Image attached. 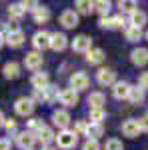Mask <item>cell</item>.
Returning a JSON list of instances; mask_svg holds the SVG:
<instances>
[{
    "label": "cell",
    "mask_w": 148,
    "mask_h": 150,
    "mask_svg": "<svg viewBox=\"0 0 148 150\" xmlns=\"http://www.w3.org/2000/svg\"><path fill=\"white\" fill-rule=\"evenodd\" d=\"M56 146L58 148H62V150H72L76 144H78V136H76V132L74 130H60L56 134Z\"/></svg>",
    "instance_id": "1"
},
{
    "label": "cell",
    "mask_w": 148,
    "mask_h": 150,
    "mask_svg": "<svg viewBox=\"0 0 148 150\" xmlns=\"http://www.w3.org/2000/svg\"><path fill=\"white\" fill-rule=\"evenodd\" d=\"M58 86H54V84H50V86H46L44 90H34V96H32V100L34 102H44V104H50L54 102V100H58Z\"/></svg>",
    "instance_id": "2"
},
{
    "label": "cell",
    "mask_w": 148,
    "mask_h": 150,
    "mask_svg": "<svg viewBox=\"0 0 148 150\" xmlns=\"http://www.w3.org/2000/svg\"><path fill=\"white\" fill-rule=\"evenodd\" d=\"M34 108H36V102L32 100V96H20L14 102V112L18 116H32Z\"/></svg>",
    "instance_id": "3"
},
{
    "label": "cell",
    "mask_w": 148,
    "mask_h": 150,
    "mask_svg": "<svg viewBox=\"0 0 148 150\" xmlns=\"http://www.w3.org/2000/svg\"><path fill=\"white\" fill-rule=\"evenodd\" d=\"M70 122H72V116H70V112L66 108H58V110L52 112V126H56L58 132L60 130H68Z\"/></svg>",
    "instance_id": "4"
},
{
    "label": "cell",
    "mask_w": 148,
    "mask_h": 150,
    "mask_svg": "<svg viewBox=\"0 0 148 150\" xmlns=\"http://www.w3.org/2000/svg\"><path fill=\"white\" fill-rule=\"evenodd\" d=\"M70 88L72 90H76V92H82V90H86L88 86H90V78H88V74L86 72H74V74H70Z\"/></svg>",
    "instance_id": "5"
},
{
    "label": "cell",
    "mask_w": 148,
    "mask_h": 150,
    "mask_svg": "<svg viewBox=\"0 0 148 150\" xmlns=\"http://www.w3.org/2000/svg\"><path fill=\"white\" fill-rule=\"evenodd\" d=\"M58 22L62 24L66 30H72V28H76L80 24V16L76 10H72V8H66V10L60 12V18H58Z\"/></svg>",
    "instance_id": "6"
},
{
    "label": "cell",
    "mask_w": 148,
    "mask_h": 150,
    "mask_svg": "<svg viewBox=\"0 0 148 150\" xmlns=\"http://www.w3.org/2000/svg\"><path fill=\"white\" fill-rule=\"evenodd\" d=\"M58 100H60V104H64L66 108H74V106H78L80 102V96L76 90H72V88H62L60 92H58Z\"/></svg>",
    "instance_id": "7"
},
{
    "label": "cell",
    "mask_w": 148,
    "mask_h": 150,
    "mask_svg": "<svg viewBox=\"0 0 148 150\" xmlns=\"http://www.w3.org/2000/svg\"><path fill=\"white\" fill-rule=\"evenodd\" d=\"M50 32L48 30H38V32H34L32 34V46H34L36 52H42V50H46V48H50Z\"/></svg>",
    "instance_id": "8"
},
{
    "label": "cell",
    "mask_w": 148,
    "mask_h": 150,
    "mask_svg": "<svg viewBox=\"0 0 148 150\" xmlns=\"http://www.w3.org/2000/svg\"><path fill=\"white\" fill-rule=\"evenodd\" d=\"M72 50H74V52H80V54L90 52V50H92V38L88 34L74 36V40H72Z\"/></svg>",
    "instance_id": "9"
},
{
    "label": "cell",
    "mask_w": 148,
    "mask_h": 150,
    "mask_svg": "<svg viewBox=\"0 0 148 150\" xmlns=\"http://www.w3.org/2000/svg\"><path fill=\"white\" fill-rule=\"evenodd\" d=\"M14 140H16V146L20 150H30L32 144H34V140H36V134L28 132V130H22V132L14 134Z\"/></svg>",
    "instance_id": "10"
},
{
    "label": "cell",
    "mask_w": 148,
    "mask_h": 150,
    "mask_svg": "<svg viewBox=\"0 0 148 150\" xmlns=\"http://www.w3.org/2000/svg\"><path fill=\"white\" fill-rule=\"evenodd\" d=\"M42 62H44L42 52H36V50L26 52V56H24V66H26L28 70H34V72L42 68Z\"/></svg>",
    "instance_id": "11"
},
{
    "label": "cell",
    "mask_w": 148,
    "mask_h": 150,
    "mask_svg": "<svg viewBox=\"0 0 148 150\" xmlns=\"http://www.w3.org/2000/svg\"><path fill=\"white\" fill-rule=\"evenodd\" d=\"M96 80L100 86H114L116 84V70L114 68H100L96 72Z\"/></svg>",
    "instance_id": "12"
},
{
    "label": "cell",
    "mask_w": 148,
    "mask_h": 150,
    "mask_svg": "<svg viewBox=\"0 0 148 150\" xmlns=\"http://www.w3.org/2000/svg\"><path fill=\"white\" fill-rule=\"evenodd\" d=\"M66 46H68V36L64 32H52V36H50V50L62 52V50H66Z\"/></svg>",
    "instance_id": "13"
},
{
    "label": "cell",
    "mask_w": 148,
    "mask_h": 150,
    "mask_svg": "<svg viewBox=\"0 0 148 150\" xmlns=\"http://www.w3.org/2000/svg\"><path fill=\"white\" fill-rule=\"evenodd\" d=\"M130 88H132V84L126 80H116V84L112 86V94L116 100H128V94H130Z\"/></svg>",
    "instance_id": "14"
},
{
    "label": "cell",
    "mask_w": 148,
    "mask_h": 150,
    "mask_svg": "<svg viewBox=\"0 0 148 150\" xmlns=\"http://www.w3.org/2000/svg\"><path fill=\"white\" fill-rule=\"evenodd\" d=\"M142 130H140V124H138L136 118H128L122 122V134L128 136V138H136L138 134H140Z\"/></svg>",
    "instance_id": "15"
},
{
    "label": "cell",
    "mask_w": 148,
    "mask_h": 150,
    "mask_svg": "<svg viewBox=\"0 0 148 150\" xmlns=\"http://www.w3.org/2000/svg\"><path fill=\"white\" fill-rule=\"evenodd\" d=\"M130 60H132L134 66H146L148 64V48H142V46L134 48L130 52Z\"/></svg>",
    "instance_id": "16"
},
{
    "label": "cell",
    "mask_w": 148,
    "mask_h": 150,
    "mask_svg": "<svg viewBox=\"0 0 148 150\" xmlns=\"http://www.w3.org/2000/svg\"><path fill=\"white\" fill-rule=\"evenodd\" d=\"M30 84L34 90H44L46 86H50V76L48 72H34V76L30 78Z\"/></svg>",
    "instance_id": "17"
},
{
    "label": "cell",
    "mask_w": 148,
    "mask_h": 150,
    "mask_svg": "<svg viewBox=\"0 0 148 150\" xmlns=\"http://www.w3.org/2000/svg\"><path fill=\"white\" fill-rule=\"evenodd\" d=\"M2 74H4L6 80H14V78H18V76H20V64H18L16 60L6 62V64L2 66Z\"/></svg>",
    "instance_id": "18"
},
{
    "label": "cell",
    "mask_w": 148,
    "mask_h": 150,
    "mask_svg": "<svg viewBox=\"0 0 148 150\" xmlns=\"http://www.w3.org/2000/svg\"><path fill=\"white\" fill-rule=\"evenodd\" d=\"M104 60H106V54H104L102 48H92L90 52H86V62L90 66H98V64H102Z\"/></svg>",
    "instance_id": "19"
},
{
    "label": "cell",
    "mask_w": 148,
    "mask_h": 150,
    "mask_svg": "<svg viewBox=\"0 0 148 150\" xmlns=\"http://www.w3.org/2000/svg\"><path fill=\"white\" fill-rule=\"evenodd\" d=\"M36 138L42 140V144L44 146H50V142H54L56 140V134H54V130H52V126H42L38 132H36Z\"/></svg>",
    "instance_id": "20"
},
{
    "label": "cell",
    "mask_w": 148,
    "mask_h": 150,
    "mask_svg": "<svg viewBox=\"0 0 148 150\" xmlns=\"http://www.w3.org/2000/svg\"><path fill=\"white\" fill-rule=\"evenodd\" d=\"M32 18H34L36 24H46L50 18H52V14H50V8H46V6H38L34 12H32Z\"/></svg>",
    "instance_id": "21"
},
{
    "label": "cell",
    "mask_w": 148,
    "mask_h": 150,
    "mask_svg": "<svg viewBox=\"0 0 148 150\" xmlns=\"http://www.w3.org/2000/svg\"><path fill=\"white\" fill-rule=\"evenodd\" d=\"M24 40H26V36H24L22 30H20V32H10V34H6V44L10 48H20L24 44Z\"/></svg>",
    "instance_id": "22"
},
{
    "label": "cell",
    "mask_w": 148,
    "mask_h": 150,
    "mask_svg": "<svg viewBox=\"0 0 148 150\" xmlns=\"http://www.w3.org/2000/svg\"><path fill=\"white\" fill-rule=\"evenodd\" d=\"M74 10L78 12V16H90L92 12H94V2L90 0H78L76 4H74Z\"/></svg>",
    "instance_id": "23"
},
{
    "label": "cell",
    "mask_w": 148,
    "mask_h": 150,
    "mask_svg": "<svg viewBox=\"0 0 148 150\" xmlns=\"http://www.w3.org/2000/svg\"><path fill=\"white\" fill-rule=\"evenodd\" d=\"M144 96H146V92L140 86H132L130 88V94H128V100H130V104H134V106H140V104L144 102Z\"/></svg>",
    "instance_id": "24"
},
{
    "label": "cell",
    "mask_w": 148,
    "mask_h": 150,
    "mask_svg": "<svg viewBox=\"0 0 148 150\" xmlns=\"http://www.w3.org/2000/svg\"><path fill=\"white\" fill-rule=\"evenodd\" d=\"M146 22H148L146 12L136 10V12H132V14H130V26H134V28H140V30H142V26H144Z\"/></svg>",
    "instance_id": "25"
},
{
    "label": "cell",
    "mask_w": 148,
    "mask_h": 150,
    "mask_svg": "<svg viewBox=\"0 0 148 150\" xmlns=\"http://www.w3.org/2000/svg\"><path fill=\"white\" fill-rule=\"evenodd\" d=\"M88 104H90V108H104V104H106V96L102 92H90L88 94Z\"/></svg>",
    "instance_id": "26"
},
{
    "label": "cell",
    "mask_w": 148,
    "mask_h": 150,
    "mask_svg": "<svg viewBox=\"0 0 148 150\" xmlns=\"http://www.w3.org/2000/svg\"><path fill=\"white\" fill-rule=\"evenodd\" d=\"M110 8H112V2H110V0H96V2H94V12H98L100 18L108 16Z\"/></svg>",
    "instance_id": "27"
},
{
    "label": "cell",
    "mask_w": 148,
    "mask_h": 150,
    "mask_svg": "<svg viewBox=\"0 0 148 150\" xmlns=\"http://www.w3.org/2000/svg\"><path fill=\"white\" fill-rule=\"evenodd\" d=\"M116 6H118L120 14H132V12L138 10V4L134 2V0H120Z\"/></svg>",
    "instance_id": "28"
},
{
    "label": "cell",
    "mask_w": 148,
    "mask_h": 150,
    "mask_svg": "<svg viewBox=\"0 0 148 150\" xmlns=\"http://www.w3.org/2000/svg\"><path fill=\"white\" fill-rule=\"evenodd\" d=\"M26 12L22 10V6H20V2H14V4H10L8 6V16H10L12 22H18L20 18H22Z\"/></svg>",
    "instance_id": "29"
},
{
    "label": "cell",
    "mask_w": 148,
    "mask_h": 150,
    "mask_svg": "<svg viewBox=\"0 0 148 150\" xmlns=\"http://www.w3.org/2000/svg\"><path fill=\"white\" fill-rule=\"evenodd\" d=\"M86 136L90 140H98L100 136H104V126L102 124H88V130H86Z\"/></svg>",
    "instance_id": "30"
},
{
    "label": "cell",
    "mask_w": 148,
    "mask_h": 150,
    "mask_svg": "<svg viewBox=\"0 0 148 150\" xmlns=\"http://www.w3.org/2000/svg\"><path fill=\"white\" fill-rule=\"evenodd\" d=\"M124 36H126V40H128V42H138L144 34H142V30H140V28L126 26V28H124Z\"/></svg>",
    "instance_id": "31"
},
{
    "label": "cell",
    "mask_w": 148,
    "mask_h": 150,
    "mask_svg": "<svg viewBox=\"0 0 148 150\" xmlns=\"http://www.w3.org/2000/svg\"><path fill=\"white\" fill-rule=\"evenodd\" d=\"M106 118V110L104 108H90V122L92 124H102Z\"/></svg>",
    "instance_id": "32"
},
{
    "label": "cell",
    "mask_w": 148,
    "mask_h": 150,
    "mask_svg": "<svg viewBox=\"0 0 148 150\" xmlns=\"http://www.w3.org/2000/svg\"><path fill=\"white\" fill-rule=\"evenodd\" d=\"M26 130H28V132H32V134H36V132H38V130H40V128L44 126V122H42V118H30V120H28V122H26Z\"/></svg>",
    "instance_id": "33"
},
{
    "label": "cell",
    "mask_w": 148,
    "mask_h": 150,
    "mask_svg": "<svg viewBox=\"0 0 148 150\" xmlns=\"http://www.w3.org/2000/svg\"><path fill=\"white\" fill-rule=\"evenodd\" d=\"M88 124H90V122H86V120H76V122H74V132H76V136H86Z\"/></svg>",
    "instance_id": "34"
},
{
    "label": "cell",
    "mask_w": 148,
    "mask_h": 150,
    "mask_svg": "<svg viewBox=\"0 0 148 150\" xmlns=\"http://www.w3.org/2000/svg\"><path fill=\"white\" fill-rule=\"evenodd\" d=\"M104 150H124V144H122L118 138H110V140H106Z\"/></svg>",
    "instance_id": "35"
},
{
    "label": "cell",
    "mask_w": 148,
    "mask_h": 150,
    "mask_svg": "<svg viewBox=\"0 0 148 150\" xmlns=\"http://www.w3.org/2000/svg\"><path fill=\"white\" fill-rule=\"evenodd\" d=\"M4 130H6L8 134H16V130H18V120H14V118H6V122H4Z\"/></svg>",
    "instance_id": "36"
},
{
    "label": "cell",
    "mask_w": 148,
    "mask_h": 150,
    "mask_svg": "<svg viewBox=\"0 0 148 150\" xmlns=\"http://www.w3.org/2000/svg\"><path fill=\"white\" fill-rule=\"evenodd\" d=\"M122 26H124V16H122V14L110 18V30H118V28H122Z\"/></svg>",
    "instance_id": "37"
},
{
    "label": "cell",
    "mask_w": 148,
    "mask_h": 150,
    "mask_svg": "<svg viewBox=\"0 0 148 150\" xmlns=\"http://www.w3.org/2000/svg\"><path fill=\"white\" fill-rule=\"evenodd\" d=\"M20 6H22V10H24V12H26V10L34 12L36 8H38V6H40V4H38V2H36V0H22V2H20Z\"/></svg>",
    "instance_id": "38"
},
{
    "label": "cell",
    "mask_w": 148,
    "mask_h": 150,
    "mask_svg": "<svg viewBox=\"0 0 148 150\" xmlns=\"http://www.w3.org/2000/svg\"><path fill=\"white\" fill-rule=\"evenodd\" d=\"M82 150H100V144H98V140L86 138V140H84V144H82Z\"/></svg>",
    "instance_id": "39"
},
{
    "label": "cell",
    "mask_w": 148,
    "mask_h": 150,
    "mask_svg": "<svg viewBox=\"0 0 148 150\" xmlns=\"http://www.w3.org/2000/svg\"><path fill=\"white\" fill-rule=\"evenodd\" d=\"M138 86H140L144 92L148 90V72H142V74H140V78H138Z\"/></svg>",
    "instance_id": "40"
},
{
    "label": "cell",
    "mask_w": 148,
    "mask_h": 150,
    "mask_svg": "<svg viewBox=\"0 0 148 150\" xmlns=\"http://www.w3.org/2000/svg\"><path fill=\"white\" fill-rule=\"evenodd\" d=\"M138 124H140V130L142 132H148V112L142 118H138Z\"/></svg>",
    "instance_id": "41"
},
{
    "label": "cell",
    "mask_w": 148,
    "mask_h": 150,
    "mask_svg": "<svg viewBox=\"0 0 148 150\" xmlns=\"http://www.w3.org/2000/svg\"><path fill=\"white\" fill-rule=\"evenodd\" d=\"M10 32H20V24H18V22L6 24V34H10Z\"/></svg>",
    "instance_id": "42"
},
{
    "label": "cell",
    "mask_w": 148,
    "mask_h": 150,
    "mask_svg": "<svg viewBox=\"0 0 148 150\" xmlns=\"http://www.w3.org/2000/svg\"><path fill=\"white\" fill-rule=\"evenodd\" d=\"M0 150H12L10 138H0Z\"/></svg>",
    "instance_id": "43"
},
{
    "label": "cell",
    "mask_w": 148,
    "mask_h": 150,
    "mask_svg": "<svg viewBox=\"0 0 148 150\" xmlns=\"http://www.w3.org/2000/svg\"><path fill=\"white\" fill-rule=\"evenodd\" d=\"M4 44H6V34H4V32L0 30V48L4 46Z\"/></svg>",
    "instance_id": "44"
},
{
    "label": "cell",
    "mask_w": 148,
    "mask_h": 150,
    "mask_svg": "<svg viewBox=\"0 0 148 150\" xmlns=\"http://www.w3.org/2000/svg\"><path fill=\"white\" fill-rule=\"evenodd\" d=\"M4 122H6V116H4V112L0 110V128H4Z\"/></svg>",
    "instance_id": "45"
},
{
    "label": "cell",
    "mask_w": 148,
    "mask_h": 150,
    "mask_svg": "<svg viewBox=\"0 0 148 150\" xmlns=\"http://www.w3.org/2000/svg\"><path fill=\"white\" fill-rule=\"evenodd\" d=\"M44 150H58V148H54V146H44Z\"/></svg>",
    "instance_id": "46"
},
{
    "label": "cell",
    "mask_w": 148,
    "mask_h": 150,
    "mask_svg": "<svg viewBox=\"0 0 148 150\" xmlns=\"http://www.w3.org/2000/svg\"><path fill=\"white\" fill-rule=\"evenodd\" d=\"M144 36H146V40H148V30H146V34H144Z\"/></svg>",
    "instance_id": "47"
}]
</instances>
